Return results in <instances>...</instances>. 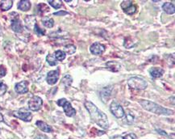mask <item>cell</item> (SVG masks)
I'll return each instance as SVG.
<instances>
[{"mask_svg":"<svg viewBox=\"0 0 175 139\" xmlns=\"http://www.w3.org/2000/svg\"><path fill=\"white\" fill-rule=\"evenodd\" d=\"M86 109H87V111L90 113L91 118L96 123L98 126H100L101 128L104 129H107L109 127L108 125V116L105 114L104 112H103L101 110L94 105V104L91 101H86L84 104Z\"/></svg>","mask_w":175,"mask_h":139,"instance_id":"obj_1","label":"cell"},{"mask_svg":"<svg viewBox=\"0 0 175 139\" xmlns=\"http://www.w3.org/2000/svg\"><path fill=\"white\" fill-rule=\"evenodd\" d=\"M139 103L141 104L143 109L147 110L148 112H153L156 114H159V115H165V116H170L173 115V111L170 109H165L164 107L161 105H158L157 104H155L153 102L148 101V100H145V99H141L139 100Z\"/></svg>","mask_w":175,"mask_h":139,"instance_id":"obj_2","label":"cell"},{"mask_svg":"<svg viewBox=\"0 0 175 139\" xmlns=\"http://www.w3.org/2000/svg\"><path fill=\"white\" fill-rule=\"evenodd\" d=\"M129 87L133 90H145L147 87V82L140 77H131L128 79Z\"/></svg>","mask_w":175,"mask_h":139,"instance_id":"obj_3","label":"cell"},{"mask_svg":"<svg viewBox=\"0 0 175 139\" xmlns=\"http://www.w3.org/2000/svg\"><path fill=\"white\" fill-rule=\"evenodd\" d=\"M57 104H58L59 106L63 107L65 113V115L67 116L71 117V116H74L76 114V111H75V109L72 107L70 103L65 98L60 99L59 100H57Z\"/></svg>","mask_w":175,"mask_h":139,"instance_id":"obj_4","label":"cell"},{"mask_svg":"<svg viewBox=\"0 0 175 139\" xmlns=\"http://www.w3.org/2000/svg\"><path fill=\"white\" fill-rule=\"evenodd\" d=\"M43 104V101L41 97L39 96H33L28 101V108L32 111H38L41 109V106Z\"/></svg>","mask_w":175,"mask_h":139,"instance_id":"obj_5","label":"cell"},{"mask_svg":"<svg viewBox=\"0 0 175 139\" xmlns=\"http://www.w3.org/2000/svg\"><path fill=\"white\" fill-rule=\"evenodd\" d=\"M111 112L116 118H122L124 116V110L121 105L119 104L113 102L111 104Z\"/></svg>","mask_w":175,"mask_h":139,"instance_id":"obj_6","label":"cell"},{"mask_svg":"<svg viewBox=\"0 0 175 139\" xmlns=\"http://www.w3.org/2000/svg\"><path fill=\"white\" fill-rule=\"evenodd\" d=\"M13 115L16 116L17 118H20L23 120L24 121H31L32 118V115L30 112L27 111H22V110H19V111H15L13 112Z\"/></svg>","mask_w":175,"mask_h":139,"instance_id":"obj_7","label":"cell"},{"mask_svg":"<svg viewBox=\"0 0 175 139\" xmlns=\"http://www.w3.org/2000/svg\"><path fill=\"white\" fill-rule=\"evenodd\" d=\"M11 28L14 32H15L17 33H20L23 32V25L21 24V22L19 20V16H18V14L15 16L14 19H11Z\"/></svg>","mask_w":175,"mask_h":139,"instance_id":"obj_8","label":"cell"},{"mask_svg":"<svg viewBox=\"0 0 175 139\" xmlns=\"http://www.w3.org/2000/svg\"><path fill=\"white\" fill-rule=\"evenodd\" d=\"M58 78H59V71L56 70V71H51L48 73L46 80L49 85H54L57 82Z\"/></svg>","mask_w":175,"mask_h":139,"instance_id":"obj_9","label":"cell"},{"mask_svg":"<svg viewBox=\"0 0 175 139\" xmlns=\"http://www.w3.org/2000/svg\"><path fill=\"white\" fill-rule=\"evenodd\" d=\"M106 49L103 44H100V43H94L90 48L91 54L94 55H101Z\"/></svg>","mask_w":175,"mask_h":139,"instance_id":"obj_10","label":"cell"},{"mask_svg":"<svg viewBox=\"0 0 175 139\" xmlns=\"http://www.w3.org/2000/svg\"><path fill=\"white\" fill-rule=\"evenodd\" d=\"M27 86H28V83L27 81L20 82V83L15 84V90L19 94H24V93H27L28 92Z\"/></svg>","mask_w":175,"mask_h":139,"instance_id":"obj_11","label":"cell"},{"mask_svg":"<svg viewBox=\"0 0 175 139\" xmlns=\"http://www.w3.org/2000/svg\"><path fill=\"white\" fill-rule=\"evenodd\" d=\"M106 67L108 68L109 71L112 72H118L119 71L120 68H121V65L119 62L115 61H110L107 62L106 64Z\"/></svg>","mask_w":175,"mask_h":139,"instance_id":"obj_12","label":"cell"},{"mask_svg":"<svg viewBox=\"0 0 175 139\" xmlns=\"http://www.w3.org/2000/svg\"><path fill=\"white\" fill-rule=\"evenodd\" d=\"M37 126L39 129L44 131L45 133H51L53 131V129L50 126L47 125L46 123H44V121H37Z\"/></svg>","mask_w":175,"mask_h":139,"instance_id":"obj_13","label":"cell"},{"mask_svg":"<svg viewBox=\"0 0 175 139\" xmlns=\"http://www.w3.org/2000/svg\"><path fill=\"white\" fill-rule=\"evenodd\" d=\"M164 70L162 68H157V67H153L150 70V74H151L152 77L154 78H160L162 77L163 74H164Z\"/></svg>","mask_w":175,"mask_h":139,"instance_id":"obj_14","label":"cell"},{"mask_svg":"<svg viewBox=\"0 0 175 139\" xmlns=\"http://www.w3.org/2000/svg\"><path fill=\"white\" fill-rule=\"evenodd\" d=\"M162 8L163 11L169 15H173L175 12L174 5L171 3H165L162 5Z\"/></svg>","mask_w":175,"mask_h":139,"instance_id":"obj_15","label":"cell"},{"mask_svg":"<svg viewBox=\"0 0 175 139\" xmlns=\"http://www.w3.org/2000/svg\"><path fill=\"white\" fill-rule=\"evenodd\" d=\"M31 3L28 0H24V1H20L18 4V8L23 11H27L30 9Z\"/></svg>","mask_w":175,"mask_h":139,"instance_id":"obj_16","label":"cell"},{"mask_svg":"<svg viewBox=\"0 0 175 139\" xmlns=\"http://www.w3.org/2000/svg\"><path fill=\"white\" fill-rule=\"evenodd\" d=\"M13 5V1L11 0H6V1H1L0 3V8L3 11H8L11 8Z\"/></svg>","mask_w":175,"mask_h":139,"instance_id":"obj_17","label":"cell"},{"mask_svg":"<svg viewBox=\"0 0 175 139\" xmlns=\"http://www.w3.org/2000/svg\"><path fill=\"white\" fill-rule=\"evenodd\" d=\"M73 83V78L70 75H65L64 78H62V83L65 85V87H70Z\"/></svg>","mask_w":175,"mask_h":139,"instance_id":"obj_18","label":"cell"},{"mask_svg":"<svg viewBox=\"0 0 175 139\" xmlns=\"http://www.w3.org/2000/svg\"><path fill=\"white\" fill-rule=\"evenodd\" d=\"M66 57V54L62 50H57L55 52V58L58 61H63Z\"/></svg>","mask_w":175,"mask_h":139,"instance_id":"obj_19","label":"cell"},{"mask_svg":"<svg viewBox=\"0 0 175 139\" xmlns=\"http://www.w3.org/2000/svg\"><path fill=\"white\" fill-rule=\"evenodd\" d=\"M65 53L68 54H74L76 51V46L74 44H67L64 47Z\"/></svg>","mask_w":175,"mask_h":139,"instance_id":"obj_20","label":"cell"},{"mask_svg":"<svg viewBox=\"0 0 175 139\" xmlns=\"http://www.w3.org/2000/svg\"><path fill=\"white\" fill-rule=\"evenodd\" d=\"M42 23L46 28H53L54 25V20L51 18H44L42 20Z\"/></svg>","mask_w":175,"mask_h":139,"instance_id":"obj_21","label":"cell"},{"mask_svg":"<svg viewBox=\"0 0 175 139\" xmlns=\"http://www.w3.org/2000/svg\"><path fill=\"white\" fill-rule=\"evenodd\" d=\"M48 4H50L51 6L53 7H54L55 9H58L61 7L62 5V3H61V0H49L48 1Z\"/></svg>","mask_w":175,"mask_h":139,"instance_id":"obj_22","label":"cell"},{"mask_svg":"<svg viewBox=\"0 0 175 139\" xmlns=\"http://www.w3.org/2000/svg\"><path fill=\"white\" fill-rule=\"evenodd\" d=\"M124 11V12L126 14H128V15H129V16H131V15H133V14L136 11V7L135 6V5H130L129 7H127Z\"/></svg>","mask_w":175,"mask_h":139,"instance_id":"obj_23","label":"cell"},{"mask_svg":"<svg viewBox=\"0 0 175 139\" xmlns=\"http://www.w3.org/2000/svg\"><path fill=\"white\" fill-rule=\"evenodd\" d=\"M46 60H47L48 63L52 66H53L55 65H57V61H56V58H54L53 55L52 54H48L46 57Z\"/></svg>","mask_w":175,"mask_h":139,"instance_id":"obj_24","label":"cell"},{"mask_svg":"<svg viewBox=\"0 0 175 139\" xmlns=\"http://www.w3.org/2000/svg\"><path fill=\"white\" fill-rule=\"evenodd\" d=\"M7 86L4 84L3 82L0 81V95H3L5 94V92H7Z\"/></svg>","mask_w":175,"mask_h":139,"instance_id":"obj_25","label":"cell"},{"mask_svg":"<svg viewBox=\"0 0 175 139\" xmlns=\"http://www.w3.org/2000/svg\"><path fill=\"white\" fill-rule=\"evenodd\" d=\"M34 30H35V32H36L37 34H39V35H44V33H45V31L40 28L39 26L37 25V24H35V26H34Z\"/></svg>","mask_w":175,"mask_h":139,"instance_id":"obj_26","label":"cell"},{"mask_svg":"<svg viewBox=\"0 0 175 139\" xmlns=\"http://www.w3.org/2000/svg\"><path fill=\"white\" fill-rule=\"evenodd\" d=\"M130 5H131V1H124L121 4V7L123 10H125L127 7H128Z\"/></svg>","mask_w":175,"mask_h":139,"instance_id":"obj_27","label":"cell"},{"mask_svg":"<svg viewBox=\"0 0 175 139\" xmlns=\"http://www.w3.org/2000/svg\"><path fill=\"white\" fill-rule=\"evenodd\" d=\"M7 74V70L4 67V66H0V78L4 77Z\"/></svg>","mask_w":175,"mask_h":139,"instance_id":"obj_28","label":"cell"},{"mask_svg":"<svg viewBox=\"0 0 175 139\" xmlns=\"http://www.w3.org/2000/svg\"><path fill=\"white\" fill-rule=\"evenodd\" d=\"M123 139H136V136L135 133H128L126 136H124Z\"/></svg>","mask_w":175,"mask_h":139,"instance_id":"obj_29","label":"cell"},{"mask_svg":"<svg viewBox=\"0 0 175 139\" xmlns=\"http://www.w3.org/2000/svg\"><path fill=\"white\" fill-rule=\"evenodd\" d=\"M127 120H128V121L129 124H131V123L133 122V120H134V116L132 114H131L130 112L128 113V115H127Z\"/></svg>","mask_w":175,"mask_h":139,"instance_id":"obj_30","label":"cell"},{"mask_svg":"<svg viewBox=\"0 0 175 139\" xmlns=\"http://www.w3.org/2000/svg\"><path fill=\"white\" fill-rule=\"evenodd\" d=\"M34 139H49L48 137H46V136L44 135H42V134H39V135L36 136L35 138H34Z\"/></svg>","mask_w":175,"mask_h":139,"instance_id":"obj_31","label":"cell"},{"mask_svg":"<svg viewBox=\"0 0 175 139\" xmlns=\"http://www.w3.org/2000/svg\"><path fill=\"white\" fill-rule=\"evenodd\" d=\"M54 16H65V15H68V12L66 11H58L56 13L53 14Z\"/></svg>","mask_w":175,"mask_h":139,"instance_id":"obj_32","label":"cell"},{"mask_svg":"<svg viewBox=\"0 0 175 139\" xmlns=\"http://www.w3.org/2000/svg\"><path fill=\"white\" fill-rule=\"evenodd\" d=\"M157 132L160 133H161V134H162V135H167V134H166V133L164 132L163 130H161V129H157Z\"/></svg>","mask_w":175,"mask_h":139,"instance_id":"obj_33","label":"cell"},{"mask_svg":"<svg viewBox=\"0 0 175 139\" xmlns=\"http://www.w3.org/2000/svg\"><path fill=\"white\" fill-rule=\"evenodd\" d=\"M113 139H123V138L120 137V136H116V137L113 138Z\"/></svg>","mask_w":175,"mask_h":139,"instance_id":"obj_34","label":"cell"},{"mask_svg":"<svg viewBox=\"0 0 175 139\" xmlns=\"http://www.w3.org/2000/svg\"><path fill=\"white\" fill-rule=\"evenodd\" d=\"M2 33H3V31H2V27H1V24H0V37L2 36Z\"/></svg>","mask_w":175,"mask_h":139,"instance_id":"obj_35","label":"cell"}]
</instances>
